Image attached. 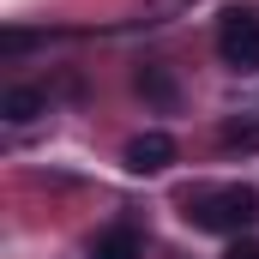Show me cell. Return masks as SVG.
<instances>
[{
    "label": "cell",
    "instance_id": "cell-6",
    "mask_svg": "<svg viewBox=\"0 0 259 259\" xmlns=\"http://www.w3.org/2000/svg\"><path fill=\"white\" fill-rule=\"evenodd\" d=\"M139 91H145V97H151V103H163V109H169V103H175V78H169V66H139Z\"/></svg>",
    "mask_w": 259,
    "mask_h": 259
},
{
    "label": "cell",
    "instance_id": "cell-9",
    "mask_svg": "<svg viewBox=\"0 0 259 259\" xmlns=\"http://www.w3.org/2000/svg\"><path fill=\"white\" fill-rule=\"evenodd\" d=\"M229 259H259V241H235V247H229Z\"/></svg>",
    "mask_w": 259,
    "mask_h": 259
},
{
    "label": "cell",
    "instance_id": "cell-3",
    "mask_svg": "<svg viewBox=\"0 0 259 259\" xmlns=\"http://www.w3.org/2000/svg\"><path fill=\"white\" fill-rule=\"evenodd\" d=\"M121 163H127L133 175H157V169L175 163V139H169V133H139L127 151H121Z\"/></svg>",
    "mask_w": 259,
    "mask_h": 259
},
{
    "label": "cell",
    "instance_id": "cell-7",
    "mask_svg": "<svg viewBox=\"0 0 259 259\" xmlns=\"http://www.w3.org/2000/svg\"><path fill=\"white\" fill-rule=\"evenodd\" d=\"M223 145L229 151H259V121H229L223 127Z\"/></svg>",
    "mask_w": 259,
    "mask_h": 259
},
{
    "label": "cell",
    "instance_id": "cell-4",
    "mask_svg": "<svg viewBox=\"0 0 259 259\" xmlns=\"http://www.w3.org/2000/svg\"><path fill=\"white\" fill-rule=\"evenodd\" d=\"M0 115H6L12 127H24V121L49 115V91H36V84H12V91H0Z\"/></svg>",
    "mask_w": 259,
    "mask_h": 259
},
{
    "label": "cell",
    "instance_id": "cell-5",
    "mask_svg": "<svg viewBox=\"0 0 259 259\" xmlns=\"http://www.w3.org/2000/svg\"><path fill=\"white\" fill-rule=\"evenodd\" d=\"M91 259H145V241H139L133 223H115V229H103L91 241Z\"/></svg>",
    "mask_w": 259,
    "mask_h": 259
},
{
    "label": "cell",
    "instance_id": "cell-1",
    "mask_svg": "<svg viewBox=\"0 0 259 259\" xmlns=\"http://www.w3.org/2000/svg\"><path fill=\"white\" fill-rule=\"evenodd\" d=\"M181 205H187V223L211 229V235H241V229L259 223V193L241 187V181H229V187H199V193H187Z\"/></svg>",
    "mask_w": 259,
    "mask_h": 259
},
{
    "label": "cell",
    "instance_id": "cell-2",
    "mask_svg": "<svg viewBox=\"0 0 259 259\" xmlns=\"http://www.w3.org/2000/svg\"><path fill=\"white\" fill-rule=\"evenodd\" d=\"M217 55L229 66H259V12L253 6H229L223 18H217Z\"/></svg>",
    "mask_w": 259,
    "mask_h": 259
},
{
    "label": "cell",
    "instance_id": "cell-8",
    "mask_svg": "<svg viewBox=\"0 0 259 259\" xmlns=\"http://www.w3.org/2000/svg\"><path fill=\"white\" fill-rule=\"evenodd\" d=\"M24 49H30V30H6L0 36V55H24Z\"/></svg>",
    "mask_w": 259,
    "mask_h": 259
}]
</instances>
